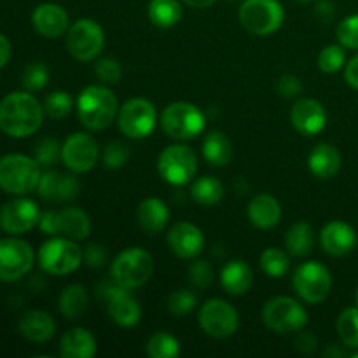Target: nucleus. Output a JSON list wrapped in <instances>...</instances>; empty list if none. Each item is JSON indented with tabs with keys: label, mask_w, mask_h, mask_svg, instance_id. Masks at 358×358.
<instances>
[{
	"label": "nucleus",
	"mask_w": 358,
	"mask_h": 358,
	"mask_svg": "<svg viewBox=\"0 0 358 358\" xmlns=\"http://www.w3.org/2000/svg\"><path fill=\"white\" fill-rule=\"evenodd\" d=\"M345 79L353 90L358 91V55L350 59L348 65H345Z\"/></svg>",
	"instance_id": "obj_49"
},
{
	"label": "nucleus",
	"mask_w": 358,
	"mask_h": 358,
	"mask_svg": "<svg viewBox=\"0 0 358 358\" xmlns=\"http://www.w3.org/2000/svg\"><path fill=\"white\" fill-rule=\"evenodd\" d=\"M338 332L343 345L358 348V306L346 308L338 318Z\"/></svg>",
	"instance_id": "obj_37"
},
{
	"label": "nucleus",
	"mask_w": 358,
	"mask_h": 358,
	"mask_svg": "<svg viewBox=\"0 0 358 358\" xmlns=\"http://www.w3.org/2000/svg\"><path fill=\"white\" fill-rule=\"evenodd\" d=\"M94 353H96V339L87 329H70L59 341V355L63 358H91Z\"/></svg>",
	"instance_id": "obj_27"
},
{
	"label": "nucleus",
	"mask_w": 358,
	"mask_h": 358,
	"mask_svg": "<svg viewBox=\"0 0 358 358\" xmlns=\"http://www.w3.org/2000/svg\"><path fill=\"white\" fill-rule=\"evenodd\" d=\"M157 170L164 182L171 185H185L194 178L198 170V157L189 145H170L161 152Z\"/></svg>",
	"instance_id": "obj_11"
},
{
	"label": "nucleus",
	"mask_w": 358,
	"mask_h": 358,
	"mask_svg": "<svg viewBox=\"0 0 358 358\" xmlns=\"http://www.w3.org/2000/svg\"><path fill=\"white\" fill-rule=\"evenodd\" d=\"M261 269L271 278H282L290 269V257L280 248H266L261 254Z\"/></svg>",
	"instance_id": "obj_35"
},
{
	"label": "nucleus",
	"mask_w": 358,
	"mask_h": 358,
	"mask_svg": "<svg viewBox=\"0 0 358 358\" xmlns=\"http://www.w3.org/2000/svg\"><path fill=\"white\" fill-rule=\"evenodd\" d=\"M191 196L199 205L213 206L224 198V185L215 177H201L192 184Z\"/></svg>",
	"instance_id": "obj_34"
},
{
	"label": "nucleus",
	"mask_w": 358,
	"mask_h": 358,
	"mask_svg": "<svg viewBox=\"0 0 358 358\" xmlns=\"http://www.w3.org/2000/svg\"><path fill=\"white\" fill-rule=\"evenodd\" d=\"M189 282L198 289H206L213 282V269L206 261H192L189 266Z\"/></svg>",
	"instance_id": "obj_46"
},
{
	"label": "nucleus",
	"mask_w": 358,
	"mask_h": 358,
	"mask_svg": "<svg viewBox=\"0 0 358 358\" xmlns=\"http://www.w3.org/2000/svg\"><path fill=\"white\" fill-rule=\"evenodd\" d=\"M44 121V107L30 93H10L0 101V129L13 138L34 135Z\"/></svg>",
	"instance_id": "obj_1"
},
{
	"label": "nucleus",
	"mask_w": 358,
	"mask_h": 358,
	"mask_svg": "<svg viewBox=\"0 0 358 358\" xmlns=\"http://www.w3.org/2000/svg\"><path fill=\"white\" fill-rule=\"evenodd\" d=\"M72 96L65 91H52L44 100V112L51 119H65L72 112Z\"/></svg>",
	"instance_id": "obj_38"
},
{
	"label": "nucleus",
	"mask_w": 358,
	"mask_h": 358,
	"mask_svg": "<svg viewBox=\"0 0 358 358\" xmlns=\"http://www.w3.org/2000/svg\"><path fill=\"white\" fill-rule=\"evenodd\" d=\"M324 355H325V357H329V355H339V357H341V355H343V352H339V350L332 348V346H331V348H329L327 352L324 353Z\"/></svg>",
	"instance_id": "obj_54"
},
{
	"label": "nucleus",
	"mask_w": 358,
	"mask_h": 358,
	"mask_svg": "<svg viewBox=\"0 0 358 358\" xmlns=\"http://www.w3.org/2000/svg\"><path fill=\"white\" fill-rule=\"evenodd\" d=\"M283 7L278 0H245L240 7V21L247 31L257 37L271 35L282 27Z\"/></svg>",
	"instance_id": "obj_9"
},
{
	"label": "nucleus",
	"mask_w": 358,
	"mask_h": 358,
	"mask_svg": "<svg viewBox=\"0 0 358 358\" xmlns=\"http://www.w3.org/2000/svg\"><path fill=\"white\" fill-rule=\"evenodd\" d=\"M199 325L205 334L215 339H224L238 331L240 317L233 304L222 299H210L199 310Z\"/></svg>",
	"instance_id": "obj_15"
},
{
	"label": "nucleus",
	"mask_w": 358,
	"mask_h": 358,
	"mask_svg": "<svg viewBox=\"0 0 358 358\" xmlns=\"http://www.w3.org/2000/svg\"><path fill=\"white\" fill-rule=\"evenodd\" d=\"M161 128L175 140H191L205 129L206 117L196 105L189 101H175L161 114Z\"/></svg>",
	"instance_id": "obj_6"
},
{
	"label": "nucleus",
	"mask_w": 358,
	"mask_h": 358,
	"mask_svg": "<svg viewBox=\"0 0 358 358\" xmlns=\"http://www.w3.org/2000/svg\"><path fill=\"white\" fill-rule=\"evenodd\" d=\"M83 250L73 240L65 236H52L38 250V264L48 275L65 276L76 271L83 262Z\"/></svg>",
	"instance_id": "obj_5"
},
{
	"label": "nucleus",
	"mask_w": 358,
	"mask_h": 358,
	"mask_svg": "<svg viewBox=\"0 0 358 358\" xmlns=\"http://www.w3.org/2000/svg\"><path fill=\"white\" fill-rule=\"evenodd\" d=\"M338 41L343 48L358 49V14H352L339 23Z\"/></svg>",
	"instance_id": "obj_44"
},
{
	"label": "nucleus",
	"mask_w": 358,
	"mask_h": 358,
	"mask_svg": "<svg viewBox=\"0 0 358 358\" xmlns=\"http://www.w3.org/2000/svg\"><path fill=\"white\" fill-rule=\"evenodd\" d=\"M310 171L320 180H329L341 168V154L331 143H318L308 157Z\"/></svg>",
	"instance_id": "obj_26"
},
{
	"label": "nucleus",
	"mask_w": 358,
	"mask_h": 358,
	"mask_svg": "<svg viewBox=\"0 0 358 358\" xmlns=\"http://www.w3.org/2000/svg\"><path fill=\"white\" fill-rule=\"evenodd\" d=\"M320 245L331 257H345L357 245L355 229L343 220H332L322 229Z\"/></svg>",
	"instance_id": "obj_22"
},
{
	"label": "nucleus",
	"mask_w": 358,
	"mask_h": 358,
	"mask_svg": "<svg viewBox=\"0 0 358 358\" xmlns=\"http://www.w3.org/2000/svg\"><path fill=\"white\" fill-rule=\"evenodd\" d=\"M41 164L23 154H9L0 159V189L9 194H28L41 182Z\"/></svg>",
	"instance_id": "obj_3"
},
{
	"label": "nucleus",
	"mask_w": 358,
	"mask_h": 358,
	"mask_svg": "<svg viewBox=\"0 0 358 358\" xmlns=\"http://www.w3.org/2000/svg\"><path fill=\"white\" fill-rule=\"evenodd\" d=\"M80 185L76 175L62 171H45L42 173L37 185V192L42 199L49 203H69L79 196Z\"/></svg>",
	"instance_id": "obj_19"
},
{
	"label": "nucleus",
	"mask_w": 358,
	"mask_h": 358,
	"mask_svg": "<svg viewBox=\"0 0 358 358\" xmlns=\"http://www.w3.org/2000/svg\"><path fill=\"white\" fill-rule=\"evenodd\" d=\"M100 297L103 301L107 313L112 320L121 327H133L140 322L142 310L138 301L131 294V289L117 285V283H103L100 289Z\"/></svg>",
	"instance_id": "obj_14"
},
{
	"label": "nucleus",
	"mask_w": 358,
	"mask_h": 358,
	"mask_svg": "<svg viewBox=\"0 0 358 358\" xmlns=\"http://www.w3.org/2000/svg\"><path fill=\"white\" fill-rule=\"evenodd\" d=\"M21 83L28 91H41L44 90L45 84L49 83V70L44 63H30L23 70Z\"/></svg>",
	"instance_id": "obj_40"
},
{
	"label": "nucleus",
	"mask_w": 358,
	"mask_h": 358,
	"mask_svg": "<svg viewBox=\"0 0 358 358\" xmlns=\"http://www.w3.org/2000/svg\"><path fill=\"white\" fill-rule=\"evenodd\" d=\"M94 73L105 84H117L122 77V66L114 58H101L94 65Z\"/></svg>",
	"instance_id": "obj_45"
},
{
	"label": "nucleus",
	"mask_w": 358,
	"mask_h": 358,
	"mask_svg": "<svg viewBox=\"0 0 358 358\" xmlns=\"http://www.w3.org/2000/svg\"><path fill=\"white\" fill-rule=\"evenodd\" d=\"M41 210L31 199H13L0 210V227L9 234H23L38 226Z\"/></svg>",
	"instance_id": "obj_18"
},
{
	"label": "nucleus",
	"mask_w": 358,
	"mask_h": 358,
	"mask_svg": "<svg viewBox=\"0 0 358 358\" xmlns=\"http://www.w3.org/2000/svg\"><path fill=\"white\" fill-rule=\"evenodd\" d=\"M346 65V52L343 45H327L318 55V69L325 73H336Z\"/></svg>",
	"instance_id": "obj_39"
},
{
	"label": "nucleus",
	"mask_w": 358,
	"mask_h": 358,
	"mask_svg": "<svg viewBox=\"0 0 358 358\" xmlns=\"http://www.w3.org/2000/svg\"><path fill=\"white\" fill-rule=\"evenodd\" d=\"M233 143L224 133L212 131L203 140V157L212 166H226L233 159Z\"/></svg>",
	"instance_id": "obj_30"
},
{
	"label": "nucleus",
	"mask_w": 358,
	"mask_h": 358,
	"mask_svg": "<svg viewBox=\"0 0 358 358\" xmlns=\"http://www.w3.org/2000/svg\"><path fill=\"white\" fill-rule=\"evenodd\" d=\"M136 219L145 233L157 234L166 227L168 220H170V210L163 199L147 198L138 205Z\"/></svg>",
	"instance_id": "obj_28"
},
{
	"label": "nucleus",
	"mask_w": 358,
	"mask_h": 358,
	"mask_svg": "<svg viewBox=\"0 0 358 358\" xmlns=\"http://www.w3.org/2000/svg\"><path fill=\"white\" fill-rule=\"evenodd\" d=\"M353 358H358V352H357V353H353Z\"/></svg>",
	"instance_id": "obj_57"
},
{
	"label": "nucleus",
	"mask_w": 358,
	"mask_h": 358,
	"mask_svg": "<svg viewBox=\"0 0 358 358\" xmlns=\"http://www.w3.org/2000/svg\"><path fill=\"white\" fill-rule=\"evenodd\" d=\"M254 282V275L247 262L229 261L220 271V283L222 289L231 296H241L248 292Z\"/></svg>",
	"instance_id": "obj_29"
},
{
	"label": "nucleus",
	"mask_w": 358,
	"mask_h": 358,
	"mask_svg": "<svg viewBox=\"0 0 358 358\" xmlns=\"http://www.w3.org/2000/svg\"><path fill=\"white\" fill-rule=\"evenodd\" d=\"M198 304V297L191 290H177L168 299V310L175 317H185L191 313Z\"/></svg>",
	"instance_id": "obj_41"
},
{
	"label": "nucleus",
	"mask_w": 358,
	"mask_h": 358,
	"mask_svg": "<svg viewBox=\"0 0 358 358\" xmlns=\"http://www.w3.org/2000/svg\"><path fill=\"white\" fill-rule=\"evenodd\" d=\"M154 273V259L143 248H126L114 259L110 268L112 282L126 289L145 285Z\"/></svg>",
	"instance_id": "obj_4"
},
{
	"label": "nucleus",
	"mask_w": 358,
	"mask_h": 358,
	"mask_svg": "<svg viewBox=\"0 0 358 358\" xmlns=\"http://www.w3.org/2000/svg\"><path fill=\"white\" fill-rule=\"evenodd\" d=\"M180 353V345L168 332H156L147 341V355L150 358H173Z\"/></svg>",
	"instance_id": "obj_36"
},
{
	"label": "nucleus",
	"mask_w": 358,
	"mask_h": 358,
	"mask_svg": "<svg viewBox=\"0 0 358 358\" xmlns=\"http://www.w3.org/2000/svg\"><path fill=\"white\" fill-rule=\"evenodd\" d=\"M84 261L91 268H101V266L107 262V250H105L103 245L91 243L84 248Z\"/></svg>",
	"instance_id": "obj_47"
},
{
	"label": "nucleus",
	"mask_w": 358,
	"mask_h": 358,
	"mask_svg": "<svg viewBox=\"0 0 358 358\" xmlns=\"http://www.w3.org/2000/svg\"><path fill=\"white\" fill-rule=\"evenodd\" d=\"M315 245L313 229L308 222H296L285 234L287 252L294 257H306Z\"/></svg>",
	"instance_id": "obj_32"
},
{
	"label": "nucleus",
	"mask_w": 358,
	"mask_h": 358,
	"mask_svg": "<svg viewBox=\"0 0 358 358\" xmlns=\"http://www.w3.org/2000/svg\"><path fill=\"white\" fill-rule=\"evenodd\" d=\"M187 6L194 7V9H206V7L213 6L215 3V0H184Z\"/></svg>",
	"instance_id": "obj_53"
},
{
	"label": "nucleus",
	"mask_w": 358,
	"mask_h": 358,
	"mask_svg": "<svg viewBox=\"0 0 358 358\" xmlns=\"http://www.w3.org/2000/svg\"><path fill=\"white\" fill-rule=\"evenodd\" d=\"M168 245L177 257L194 259L205 248V236L194 224L177 222L168 233Z\"/></svg>",
	"instance_id": "obj_21"
},
{
	"label": "nucleus",
	"mask_w": 358,
	"mask_h": 358,
	"mask_svg": "<svg viewBox=\"0 0 358 358\" xmlns=\"http://www.w3.org/2000/svg\"><path fill=\"white\" fill-rule=\"evenodd\" d=\"M105 34L100 24L93 20L76 21L66 31V49L79 62H91L101 52Z\"/></svg>",
	"instance_id": "obj_12"
},
{
	"label": "nucleus",
	"mask_w": 358,
	"mask_h": 358,
	"mask_svg": "<svg viewBox=\"0 0 358 358\" xmlns=\"http://www.w3.org/2000/svg\"><path fill=\"white\" fill-rule=\"evenodd\" d=\"M290 122L301 135L315 136L327 124V112L320 101L313 98H301L290 110Z\"/></svg>",
	"instance_id": "obj_20"
},
{
	"label": "nucleus",
	"mask_w": 358,
	"mask_h": 358,
	"mask_svg": "<svg viewBox=\"0 0 358 358\" xmlns=\"http://www.w3.org/2000/svg\"><path fill=\"white\" fill-rule=\"evenodd\" d=\"M79 121L91 131H101L114 122L119 114L115 94L105 86H87L77 96Z\"/></svg>",
	"instance_id": "obj_2"
},
{
	"label": "nucleus",
	"mask_w": 358,
	"mask_h": 358,
	"mask_svg": "<svg viewBox=\"0 0 358 358\" xmlns=\"http://www.w3.org/2000/svg\"><path fill=\"white\" fill-rule=\"evenodd\" d=\"M276 90H278V93L282 96L294 98L303 91V83L296 76H283L278 80V84H276Z\"/></svg>",
	"instance_id": "obj_48"
},
{
	"label": "nucleus",
	"mask_w": 358,
	"mask_h": 358,
	"mask_svg": "<svg viewBox=\"0 0 358 358\" xmlns=\"http://www.w3.org/2000/svg\"><path fill=\"white\" fill-rule=\"evenodd\" d=\"M37 34L45 38H58L69 31V14L58 3H41L31 14Z\"/></svg>",
	"instance_id": "obj_23"
},
{
	"label": "nucleus",
	"mask_w": 358,
	"mask_h": 358,
	"mask_svg": "<svg viewBox=\"0 0 358 358\" xmlns=\"http://www.w3.org/2000/svg\"><path fill=\"white\" fill-rule=\"evenodd\" d=\"M20 334L31 343H45L55 336L56 322L45 311H27L20 318Z\"/></svg>",
	"instance_id": "obj_25"
},
{
	"label": "nucleus",
	"mask_w": 358,
	"mask_h": 358,
	"mask_svg": "<svg viewBox=\"0 0 358 358\" xmlns=\"http://www.w3.org/2000/svg\"><path fill=\"white\" fill-rule=\"evenodd\" d=\"M296 348L303 353H311L317 348V339L310 332H301L299 338L296 339Z\"/></svg>",
	"instance_id": "obj_50"
},
{
	"label": "nucleus",
	"mask_w": 358,
	"mask_h": 358,
	"mask_svg": "<svg viewBox=\"0 0 358 358\" xmlns=\"http://www.w3.org/2000/svg\"><path fill=\"white\" fill-rule=\"evenodd\" d=\"M129 159V147L122 142H110L103 150V164L108 170L122 168Z\"/></svg>",
	"instance_id": "obj_43"
},
{
	"label": "nucleus",
	"mask_w": 358,
	"mask_h": 358,
	"mask_svg": "<svg viewBox=\"0 0 358 358\" xmlns=\"http://www.w3.org/2000/svg\"><path fill=\"white\" fill-rule=\"evenodd\" d=\"M156 122V108L145 98H131L119 108V129L128 138H145L154 131Z\"/></svg>",
	"instance_id": "obj_13"
},
{
	"label": "nucleus",
	"mask_w": 358,
	"mask_h": 358,
	"mask_svg": "<svg viewBox=\"0 0 358 358\" xmlns=\"http://www.w3.org/2000/svg\"><path fill=\"white\" fill-rule=\"evenodd\" d=\"M100 156L98 142L87 133H73L62 145V161L73 173H86Z\"/></svg>",
	"instance_id": "obj_17"
},
{
	"label": "nucleus",
	"mask_w": 358,
	"mask_h": 358,
	"mask_svg": "<svg viewBox=\"0 0 358 358\" xmlns=\"http://www.w3.org/2000/svg\"><path fill=\"white\" fill-rule=\"evenodd\" d=\"M355 301H357V306H358V290H357V296H355Z\"/></svg>",
	"instance_id": "obj_56"
},
{
	"label": "nucleus",
	"mask_w": 358,
	"mask_h": 358,
	"mask_svg": "<svg viewBox=\"0 0 358 358\" xmlns=\"http://www.w3.org/2000/svg\"><path fill=\"white\" fill-rule=\"evenodd\" d=\"M262 322L266 327L278 334L303 331L308 324V313L303 304L287 296L273 297L262 308Z\"/></svg>",
	"instance_id": "obj_8"
},
{
	"label": "nucleus",
	"mask_w": 358,
	"mask_h": 358,
	"mask_svg": "<svg viewBox=\"0 0 358 358\" xmlns=\"http://www.w3.org/2000/svg\"><path fill=\"white\" fill-rule=\"evenodd\" d=\"M247 215L259 229H273L282 219V206L271 194H257L248 203Z\"/></svg>",
	"instance_id": "obj_24"
},
{
	"label": "nucleus",
	"mask_w": 358,
	"mask_h": 358,
	"mask_svg": "<svg viewBox=\"0 0 358 358\" xmlns=\"http://www.w3.org/2000/svg\"><path fill=\"white\" fill-rule=\"evenodd\" d=\"M62 157V147H59L58 140L55 138H42L35 145V157L41 166H52L56 161Z\"/></svg>",
	"instance_id": "obj_42"
},
{
	"label": "nucleus",
	"mask_w": 358,
	"mask_h": 358,
	"mask_svg": "<svg viewBox=\"0 0 358 358\" xmlns=\"http://www.w3.org/2000/svg\"><path fill=\"white\" fill-rule=\"evenodd\" d=\"M90 306V296L79 283L69 285L59 296V311L66 320H77L86 313Z\"/></svg>",
	"instance_id": "obj_31"
},
{
	"label": "nucleus",
	"mask_w": 358,
	"mask_h": 358,
	"mask_svg": "<svg viewBox=\"0 0 358 358\" xmlns=\"http://www.w3.org/2000/svg\"><path fill=\"white\" fill-rule=\"evenodd\" d=\"M294 290L308 304H320L329 297L332 289L331 271L320 262H303L292 278Z\"/></svg>",
	"instance_id": "obj_10"
},
{
	"label": "nucleus",
	"mask_w": 358,
	"mask_h": 358,
	"mask_svg": "<svg viewBox=\"0 0 358 358\" xmlns=\"http://www.w3.org/2000/svg\"><path fill=\"white\" fill-rule=\"evenodd\" d=\"M147 13L157 28H173L182 20L180 0H150Z\"/></svg>",
	"instance_id": "obj_33"
},
{
	"label": "nucleus",
	"mask_w": 358,
	"mask_h": 358,
	"mask_svg": "<svg viewBox=\"0 0 358 358\" xmlns=\"http://www.w3.org/2000/svg\"><path fill=\"white\" fill-rule=\"evenodd\" d=\"M10 58V42L3 34H0V69L6 66Z\"/></svg>",
	"instance_id": "obj_52"
},
{
	"label": "nucleus",
	"mask_w": 358,
	"mask_h": 358,
	"mask_svg": "<svg viewBox=\"0 0 358 358\" xmlns=\"http://www.w3.org/2000/svg\"><path fill=\"white\" fill-rule=\"evenodd\" d=\"M296 2H311V0H296Z\"/></svg>",
	"instance_id": "obj_55"
},
{
	"label": "nucleus",
	"mask_w": 358,
	"mask_h": 358,
	"mask_svg": "<svg viewBox=\"0 0 358 358\" xmlns=\"http://www.w3.org/2000/svg\"><path fill=\"white\" fill-rule=\"evenodd\" d=\"M35 261L30 245L17 238L0 240V280L16 282L31 269Z\"/></svg>",
	"instance_id": "obj_16"
},
{
	"label": "nucleus",
	"mask_w": 358,
	"mask_h": 358,
	"mask_svg": "<svg viewBox=\"0 0 358 358\" xmlns=\"http://www.w3.org/2000/svg\"><path fill=\"white\" fill-rule=\"evenodd\" d=\"M317 16L320 17L322 21H331L332 17L336 16V7L332 6L329 0H322L317 6Z\"/></svg>",
	"instance_id": "obj_51"
},
{
	"label": "nucleus",
	"mask_w": 358,
	"mask_h": 358,
	"mask_svg": "<svg viewBox=\"0 0 358 358\" xmlns=\"http://www.w3.org/2000/svg\"><path fill=\"white\" fill-rule=\"evenodd\" d=\"M38 227L48 236H65L73 241L86 240L91 233V220L84 210L69 206L63 210H51L41 215Z\"/></svg>",
	"instance_id": "obj_7"
}]
</instances>
